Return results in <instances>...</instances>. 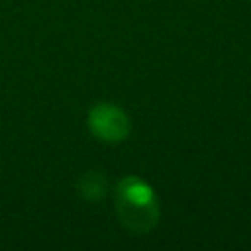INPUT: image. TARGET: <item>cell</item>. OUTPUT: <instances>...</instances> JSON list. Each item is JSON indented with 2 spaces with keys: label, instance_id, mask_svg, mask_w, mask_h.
Segmentation results:
<instances>
[{
  "label": "cell",
  "instance_id": "1",
  "mask_svg": "<svg viewBox=\"0 0 251 251\" xmlns=\"http://www.w3.org/2000/svg\"><path fill=\"white\" fill-rule=\"evenodd\" d=\"M116 210L122 222L137 233L151 229L159 216V206L149 184L135 176H127L116 190Z\"/></svg>",
  "mask_w": 251,
  "mask_h": 251
},
{
  "label": "cell",
  "instance_id": "2",
  "mask_svg": "<svg viewBox=\"0 0 251 251\" xmlns=\"http://www.w3.org/2000/svg\"><path fill=\"white\" fill-rule=\"evenodd\" d=\"M92 133L106 143H120L129 133V120L126 112L114 104H98L88 114Z\"/></svg>",
  "mask_w": 251,
  "mask_h": 251
},
{
  "label": "cell",
  "instance_id": "3",
  "mask_svg": "<svg viewBox=\"0 0 251 251\" xmlns=\"http://www.w3.org/2000/svg\"><path fill=\"white\" fill-rule=\"evenodd\" d=\"M78 188H80V194H82L84 198L96 200V198H100V196L106 192V180H104L98 173H88V175L82 176Z\"/></svg>",
  "mask_w": 251,
  "mask_h": 251
}]
</instances>
